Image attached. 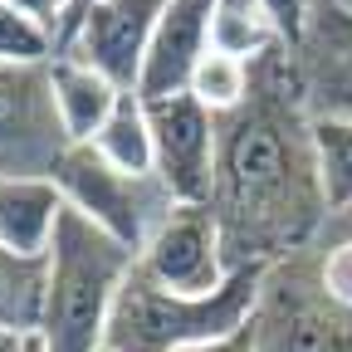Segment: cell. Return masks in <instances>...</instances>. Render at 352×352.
I'll return each mask as SVG.
<instances>
[{
	"label": "cell",
	"mask_w": 352,
	"mask_h": 352,
	"mask_svg": "<svg viewBox=\"0 0 352 352\" xmlns=\"http://www.w3.org/2000/svg\"><path fill=\"white\" fill-rule=\"evenodd\" d=\"M230 270L279 264L328 230V201L318 182L314 113L303 103L294 54L274 44L254 59L240 108L215 113V191Z\"/></svg>",
	"instance_id": "obj_1"
},
{
	"label": "cell",
	"mask_w": 352,
	"mask_h": 352,
	"mask_svg": "<svg viewBox=\"0 0 352 352\" xmlns=\"http://www.w3.org/2000/svg\"><path fill=\"white\" fill-rule=\"evenodd\" d=\"M132 264H138V250H127L122 240L64 206L50 245V270H44V352H98L108 342V318Z\"/></svg>",
	"instance_id": "obj_2"
},
{
	"label": "cell",
	"mask_w": 352,
	"mask_h": 352,
	"mask_svg": "<svg viewBox=\"0 0 352 352\" xmlns=\"http://www.w3.org/2000/svg\"><path fill=\"white\" fill-rule=\"evenodd\" d=\"M264 274H270V264H240L215 294L191 298V294L162 289L142 264H132V274L118 289L103 347H113V352H186L196 342L226 338L259 314Z\"/></svg>",
	"instance_id": "obj_3"
},
{
	"label": "cell",
	"mask_w": 352,
	"mask_h": 352,
	"mask_svg": "<svg viewBox=\"0 0 352 352\" xmlns=\"http://www.w3.org/2000/svg\"><path fill=\"white\" fill-rule=\"evenodd\" d=\"M54 186L64 191V206L94 220L98 230L122 240L127 250H147V240L162 230V220L176 210L171 191L157 182V171H122L108 157H98L88 142H74L54 171Z\"/></svg>",
	"instance_id": "obj_4"
},
{
	"label": "cell",
	"mask_w": 352,
	"mask_h": 352,
	"mask_svg": "<svg viewBox=\"0 0 352 352\" xmlns=\"http://www.w3.org/2000/svg\"><path fill=\"white\" fill-rule=\"evenodd\" d=\"M254 338V352H352V314L318 284V245L270 264Z\"/></svg>",
	"instance_id": "obj_5"
},
{
	"label": "cell",
	"mask_w": 352,
	"mask_h": 352,
	"mask_svg": "<svg viewBox=\"0 0 352 352\" xmlns=\"http://www.w3.org/2000/svg\"><path fill=\"white\" fill-rule=\"evenodd\" d=\"M69 147L50 64H0V171L54 176Z\"/></svg>",
	"instance_id": "obj_6"
},
{
	"label": "cell",
	"mask_w": 352,
	"mask_h": 352,
	"mask_svg": "<svg viewBox=\"0 0 352 352\" xmlns=\"http://www.w3.org/2000/svg\"><path fill=\"white\" fill-rule=\"evenodd\" d=\"M147 103V98H142ZM152 171L176 206H210L215 191V113L196 94H171L147 103Z\"/></svg>",
	"instance_id": "obj_7"
},
{
	"label": "cell",
	"mask_w": 352,
	"mask_h": 352,
	"mask_svg": "<svg viewBox=\"0 0 352 352\" xmlns=\"http://www.w3.org/2000/svg\"><path fill=\"white\" fill-rule=\"evenodd\" d=\"M138 264L171 294H191V298L215 294L230 279V259H226L215 210L210 206H176L162 220V230L147 240Z\"/></svg>",
	"instance_id": "obj_8"
},
{
	"label": "cell",
	"mask_w": 352,
	"mask_h": 352,
	"mask_svg": "<svg viewBox=\"0 0 352 352\" xmlns=\"http://www.w3.org/2000/svg\"><path fill=\"white\" fill-rule=\"evenodd\" d=\"M294 74L314 118H352V10L314 0L308 30L294 50Z\"/></svg>",
	"instance_id": "obj_9"
},
{
	"label": "cell",
	"mask_w": 352,
	"mask_h": 352,
	"mask_svg": "<svg viewBox=\"0 0 352 352\" xmlns=\"http://www.w3.org/2000/svg\"><path fill=\"white\" fill-rule=\"evenodd\" d=\"M162 10H166V0H103L78 30V39L69 44V54L83 59L88 69H98L103 78H113L122 94H138L147 44H152Z\"/></svg>",
	"instance_id": "obj_10"
},
{
	"label": "cell",
	"mask_w": 352,
	"mask_h": 352,
	"mask_svg": "<svg viewBox=\"0 0 352 352\" xmlns=\"http://www.w3.org/2000/svg\"><path fill=\"white\" fill-rule=\"evenodd\" d=\"M210 15H215V0H166V10L152 30V44H147L138 98L152 103V98L186 94L191 74L210 54Z\"/></svg>",
	"instance_id": "obj_11"
},
{
	"label": "cell",
	"mask_w": 352,
	"mask_h": 352,
	"mask_svg": "<svg viewBox=\"0 0 352 352\" xmlns=\"http://www.w3.org/2000/svg\"><path fill=\"white\" fill-rule=\"evenodd\" d=\"M64 215V191L54 176H0V245L25 259H50Z\"/></svg>",
	"instance_id": "obj_12"
},
{
	"label": "cell",
	"mask_w": 352,
	"mask_h": 352,
	"mask_svg": "<svg viewBox=\"0 0 352 352\" xmlns=\"http://www.w3.org/2000/svg\"><path fill=\"white\" fill-rule=\"evenodd\" d=\"M50 78H54V108H59L69 142H94L103 132V122L113 118L122 88L113 78H103L98 69H88L83 59H74V54L50 59Z\"/></svg>",
	"instance_id": "obj_13"
},
{
	"label": "cell",
	"mask_w": 352,
	"mask_h": 352,
	"mask_svg": "<svg viewBox=\"0 0 352 352\" xmlns=\"http://www.w3.org/2000/svg\"><path fill=\"white\" fill-rule=\"evenodd\" d=\"M44 270L50 259H25L0 245V333H39Z\"/></svg>",
	"instance_id": "obj_14"
},
{
	"label": "cell",
	"mask_w": 352,
	"mask_h": 352,
	"mask_svg": "<svg viewBox=\"0 0 352 352\" xmlns=\"http://www.w3.org/2000/svg\"><path fill=\"white\" fill-rule=\"evenodd\" d=\"M98 157H108L113 166H122V171H152V122H147V103L138 98V94H122L118 98V108H113V118L103 122V132L94 142Z\"/></svg>",
	"instance_id": "obj_15"
},
{
	"label": "cell",
	"mask_w": 352,
	"mask_h": 352,
	"mask_svg": "<svg viewBox=\"0 0 352 352\" xmlns=\"http://www.w3.org/2000/svg\"><path fill=\"white\" fill-rule=\"evenodd\" d=\"M279 44L270 15H264L259 0H215V15H210V50L220 54H235V59H259Z\"/></svg>",
	"instance_id": "obj_16"
},
{
	"label": "cell",
	"mask_w": 352,
	"mask_h": 352,
	"mask_svg": "<svg viewBox=\"0 0 352 352\" xmlns=\"http://www.w3.org/2000/svg\"><path fill=\"white\" fill-rule=\"evenodd\" d=\"M318 182L328 201V220L352 210V118H314Z\"/></svg>",
	"instance_id": "obj_17"
},
{
	"label": "cell",
	"mask_w": 352,
	"mask_h": 352,
	"mask_svg": "<svg viewBox=\"0 0 352 352\" xmlns=\"http://www.w3.org/2000/svg\"><path fill=\"white\" fill-rule=\"evenodd\" d=\"M250 78H254V64H250V59H235V54L210 50V54L201 59V69L191 74V88H186V94H196L210 113H230V108L245 103Z\"/></svg>",
	"instance_id": "obj_18"
},
{
	"label": "cell",
	"mask_w": 352,
	"mask_h": 352,
	"mask_svg": "<svg viewBox=\"0 0 352 352\" xmlns=\"http://www.w3.org/2000/svg\"><path fill=\"white\" fill-rule=\"evenodd\" d=\"M318 284L342 314H352V230L333 220L318 235Z\"/></svg>",
	"instance_id": "obj_19"
},
{
	"label": "cell",
	"mask_w": 352,
	"mask_h": 352,
	"mask_svg": "<svg viewBox=\"0 0 352 352\" xmlns=\"http://www.w3.org/2000/svg\"><path fill=\"white\" fill-rule=\"evenodd\" d=\"M54 39L0 0V64H50Z\"/></svg>",
	"instance_id": "obj_20"
},
{
	"label": "cell",
	"mask_w": 352,
	"mask_h": 352,
	"mask_svg": "<svg viewBox=\"0 0 352 352\" xmlns=\"http://www.w3.org/2000/svg\"><path fill=\"white\" fill-rule=\"evenodd\" d=\"M259 6H264V15H270L279 44L294 54L298 39H303V30H308V15H314V0H259Z\"/></svg>",
	"instance_id": "obj_21"
},
{
	"label": "cell",
	"mask_w": 352,
	"mask_h": 352,
	"mask_svg": "<svg viewBox=\"0 0 352 352\" xmlns=\"http://www.w3.org/2000/svg\"><path fill=\"white\" fill-rule=\"evenodd\" d=\"M103 6V0H64V15H59V34H54V59L69 54V44L78 39V30L88 25V15H94Z\"/></svg>",
	"instance_id": "obj_22"
},
{
	"label": "cell",
	"mask_w": 352,
	"mask_h": 352,
	"mask_svg": "<svg viewBox=\"0 0 352 352\" xmlns=\"http://www.w3.org/2000/svg\"><path fill=\"white\" fill-rule=\"evenodd\" d=\"M15 15H25L30 25H39L44 34H59V15H64V0H6Z\"/></svg>",
	"instance_id": "obj_23"
},
{
	"label": "cell",
	"mask_w": 352,
	"mask_h": 352,
	"mask_svg": "<svg viewBox=\"0 0 352 352\" xmlns=\"http://www.w3.org/2000/svg\"><path fill=\"white\" fill-rule=\"evenodd\" d=\"M254 318L245 323V328H235V333H226V338H210V342H196V347H186V352H254Z\"/></svg>",
	"instance_id": "obj_24"
},
{
	"label": "cell",
	"mask_w": 352,
	"mask_h": 352,
	"mask_svg": "<svg viewBox=\"0 0 352 352\" xmlns=\"http://www.w3.org/2000/svg\"><path fill=\"white\" fill-rule=\"evenodd\" d=\"M0 352H44L39 333H0Z\"/></svg>",
	"instance_id": "obj_25"
},
{
	"label": "cell",
	"mask_w": 352,
	"mask_h": 352,
	"mask_svg": "<svg viewBox=\"0 0 352 352\" xmlns=\"http://www.w3.org/2000/svg\"><path fill=\"white\" fill-rule=\"evenodd\" d=\"M333 226H347V230H352V210H347V215H333Z\"/></svg>",
	"instance_id": "obj_26"
},
{
	"label": "cell",
	"mask_w": 352,
	"mask_h": 352,
	"mask_svg": "<svg viewBox=\"0 0 352 352\" xmlns=\"http://www.w3.org/2000/svg\"><path fill=\"white\" fill-rule=\"evenodd\" d=\"M333 6H342V10H352V0H333Z\"/></svg>",
	"instance_id": "obj_27"
},
{
	"label": "cell",
	"mask_w": 352,
	"mask_h": 352,
	"mask_svg": "<svg viewBox=\"0 0 352 352\" xmlns=\"http://www.w3.org/2000/svg\"><path fill=\"white\" fill-rule=\"evenodd\" d=\"M98 352H113V347H98Z\"/></svg>",
	"instance_id": "obj_28"
},
{
	"label": "cell",
	"mask_w": 352,
	"mask_h": 352,
	"mask_svg": "<svg viewBox=\"0 0 352 352\" xmlns=\"http://www.w3.org/2000/svg\"><path fill=\"white\" fill-rule=\"evenodd\" d=\"M0 176H6V171H0Z\"/></svg>",
	"instance_id": "obj_29"
}]
</instances>
